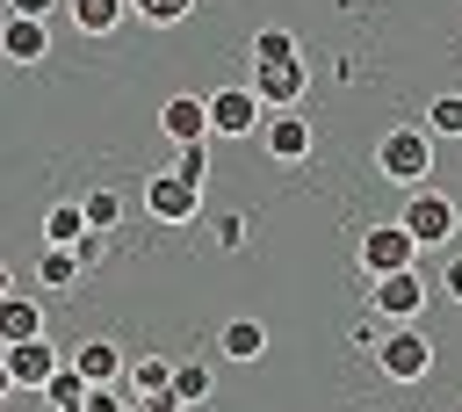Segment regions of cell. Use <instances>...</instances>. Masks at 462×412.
<instances>
[{"label": "cell", "mask_w": 462, "mask_h": 412, "mask_svg": "<svg viewBox=\"0 0 462 412\" xmlns=\"http://www.w3.org/2000/svg\"><path fill=\"white\" fill-rule=\"evenodd\" d=\"M0 58H7V65H36V58H51V29L29 22V14H7V22H0Z\"/></svg>", "instance_id": "cell-11"}, {"label": "cell", "mask_w": 462, "mask_h": 412, "mask_svg": "<svg viewBox=\"0 0 462 412\" xmlns=\"http://www.w3.org/2000/svg\"><path fill=\"white\" fill-rule=\"evenodd\" d=\"M224 354H231V361H260V354H267V325H260V318H231V325H224Z\"/></svg>", "instance_id": "cell-18"}, {"label": "cell", "mask_w": 462, "mask_h": 412, "mask_svg": "<svg viewBox=\"0 0 462 412\" xmlns=\"http://www.w3.org/2000/svg\"><path fill=\"white\" fill-rule=\"evenodd\" d=\"M354 260H361V275L375 282V275L411 267V260H419V246H411V231H404V224H368V231H361V246H354Z\"/></svg>", "instance_id": "cell-5"}, {"label": "cell", "mask_w": 462, "mask_h": 412, "mask_svg": "<svg viewBox=\"0 0 462 412\" xmlns=\"http://www.w3.org/2000/svg\"><path fill=\"white\" fill-rule=\"evenodd\" d=\"M303 87H310L303 58H289V65H253V94H260V108H296Z\"/></svg>", "instance_id": "cell-9"}, {"label": "cell", "mask_w": 462, "mask_h": 412, "mask_svg": "<svg viewBox=\"0 0 462 412\" xmlns=\"http://www.w3.org/2000/svg\"><path fill=\"white\" fill-rule=\"evenodd\" d=\"M58 0H7V14H29V22H51Z\"/></svg>", "instance_id": "cell-30"}, {"label": "cell", "mask_w": 462, "mask_h": 412, "mask_svg": "<svg viewBox=\"0 0 462 412\" xmlns=\"http://www.w3.org/2000/svg\"><path fill=\"white\" fill-rule=\"evenodd\" d=\"M419 304H426V282H419V267L375 275V289H368V311H375L383 325H411V318H419Z\"/></svg>", "instance_id": "cell-6"}, {"label": "cell", "mask_w": 462, "mask_h": 412, "mask_svg": "<svg viewBox=\"0 0 462 412\" xmlns=\"http://www.w3.org/2000/svg\"><path fill=\"white\" fill-rule=\"evenodd\" d=\"M289 58H303L289 29H260V36H253V65H289Z\"/></svg>", "instance_id": "cell-22"}, {"label": "cell", "mask_w": 462, "mask_h": 412, "mask_svg": "<svg viewBox=\"0 0 462 412\" xmlns=\"http://www.w3.org/2000/svg\"><path fill=\"white\" fill-rule=\"evenodd\" d=\"M123 390H130V398H166V390H173V361H159V354L123 361Z\"/></svg>", "instance_id": "cell-15"}, {"label": "cell", "mask_w": 462, "mask_h": 412, "mask_svg": "<svg viewBox=\"0 0 462 412\" xmlns=\"http://www.w3.org/2000/svg\"><path fill=\"white\" fill-rule=\"evenodd\" d=\"M65 7H72V29H79V36H108V29L130 14V0H65Z\"/></svg>", "instance_id": "cell-16"}, {"label": "cell", "mask_w": 462, "mask_h": 412, "mask_svg": "<svg viewBox=\"0 0 462 412\" xmlns=\"http://www.w3.org/2000/svg\"><path fill=\"white\" fill-rule=\"evenodd\" d=\"M245 239H253V224H245L238 210H224V217H217V246H224V253H238Z\"/></svg>", "instance_id": "cell-27"}, {"label": "cell", "mask_w": 462, "mask_h": 412, "mask_svg": "<svg viewBox=\"0 0 462 412\" xmlns=\"http://www.w3.org/2000/svg\"><path fill=\"white\" fill-rule=\"evenodd\" d=\"M426 137H462V94H433V108H426Z\"/></svg>", "instance_id": "cell-23"}, {"label": "cell", "mask_w": 462, "mask_h": 412, "mask_svg": "<svg viewBox=\"0 0 462 412\" xmlns=\"http://www.w3.org/2000/svg\"><path fill=\"white\" fill-rule=\"evenodd\" d=\"M43 332V304L36 296H0V347H22V340H36Z\"/></svg>", "instance_id": "cell-14"}, {"label": "cell", "mask_w": 462, "mask_h": 412, "mask_svg": "<svg viewBox=\"0 0 462 412\" xmlns=\"http://www.w3.org/2000/svg\"><path fill=\"white\" fill-rule=\"evenodd\" d=\"M36 282H43V289H72V282H79V260H72V246H43V260H36Z\"/></svg>", "instance_id": "cell-20"}, {"label": "cell", "mask_w": 462, "mask_h": 412, "mask_svg": "<svg viewBox=\"0 0 462 412\" xmlns=\"http://www.w3.org/2000/svg\"><path fill=\"white\" fill-rule=\"evenodd\" d=\"M123 412H166V398H130Z\"/></svg>", "instance_id": "cell-31"}, {"label": "cell", "mask_w": 462, "mask_h": 412, "mask_svg": "<svg viewBox=\"0 0 462 412\" xmlns=\"http://www.w3.org/2000/svg\"><path fill=\"white\" fill-rule=\"evenodd\" d=\"M209 390H217V369L209 361H173V390H166L173 405H202Z\"/></svg>", "instance_id": "cell-17"}, {"label": "cell", "mask_w": 462, "mask_h": 412, "mask_svg": "<svg viewBox=\"0 0 462 412\" xmlns=\"http://www.w3.org/2000/svg\"><path fill=\"white\" fill-rule=\"evenodd\" d=\"M375 369H383L390 383H419V376L433 369V340H426L419 325H390V332L375 340Z\"/></svg>", "instance_id": "cell-3"}, {"label": "cell", "mask_w": 462, "mask_h": 412, "mask_svg": "<svg viewBox=\"0 0 462 412\" xmlns=\"http://www.w3.org/2000/svg\"><path fill=\"white\" fill-rule=\"evenodd\" d=\"M79 210H87V231H116V224H123V202H116V188H94Z\"/></svg>", "instance_id": "cell-25"}, {"label": "cell", "mask_w": 462, "mask_h": 412, "mask_svg": "<svg viewBox=\"0 0 462 412\" xmlns=\"http://www.w3.org/2000/svg\"><path fill=\"white\" fill-rule=\"evenodd\" d=\"M123 405H130V390H123V383H94V390L79 398V412H123Z\"/></svg>", "instance_id": "cell-26"}, {"label": "cell", "mask_w": 462, "mask_h": 412, "mask_svg": "<svg viewBox=\"0 0 462 412\" xmlns=\"http://www.w3.org/2000/svg\"><path fill=\"white\" fill-rule=\"evenodd\" d=\"M0 361H7L14 390H43V383L58 376V361H65V354H58V347H51L43 332H36V340H22V347H0Z\"/></svg>", "instance_id": "cell-7"}, {"label": "cell", "mask_w": 462, "mask_h": 412, "mask_svg": "<svg viewBox=\"0 0 462 412\" xmlns=\"http://www.w3.org/2000/svg\"><path fill=\"white\" fill-rule=\"evenodd\" d=\"M397 224L411 231V246H419V253H448V239L462 231L455 202H448V195H433V188H411V195H404V217H397Z\"/></svg>", "instance_id": "cell-2"}, {"label": "cell", "mask_w": 462, "mask_h": 412, "mask_svg": "<svg viewBox=\"0 0 462 412\" xmlns=\"http://www.w3.org/2000/svg\"><path fill=\"white\" fill-rule=\"evenodd\" d=\"M202 108H209V137H260V123H267L253 87H217Z\"/></svg>", "instance_id": "cell-4"}, {"label": "cell", "mask_w": 462, "mask_h": 412, "mask_svg": "<svg viewBox=\"0 0 462 412\" xmlns=\"http://www.w3.org/2000/svg\"><path fill=\"white\" fill-rule=\"evenodd\" d=\"M0 296H14V275H7V260H0Z\"/></svg>", "instance_id": "cell-32"}, {"label": "cell", "mask_w": 462, "mask_h": 412, "mask_svg": "<svg viewBox=\"0 0 462 412\" xmlns=\"http://www.w3.org/2000/svg\"><path fill=\"white\" fill-rule=\"evenodd\" d=\"M260 145H267V159L296 166V159H310V123H303L296 108H267V123H260Z\"/></svg>", "instance_id": "cell-8"}, {"label": "cell", "mask_w": 462, "mask_h": 412, "mask_svg": "<svg viewBox=\"0 0 462 412\" xmlns=\"http://www.w3.org/2000/svg\"><path fill=\"white\" fill-rule=\"evenodd\" d=\"M7 390H14V376H7V361H0V398H7Z\"/></svg>", "instance_id": "cell-33"}, {"label": "cell", "mask_w": 462, "mask_h": 412, "mask_svg": "<svg viewBox=\"0 0 462 412\" xmlns=\"http://www.w3.org/2000/svg\"><path fill=\"white\" fill-rule=\"evenodd\" d=\"M159 130H166L173 145H195V137H209V108H202V94H173V101L159 108Z\"/></svg>", "instance_id": "cell-12"}, {"label": "cell", "mask_w": 462, "mask_h": 412, "mask_svg": "<svg viewBox=\"0 0 462 412\" xmlns=\"http://www.w3.org/2000/svg\"><path fill=\"white\" fill-rule=\"evenodd\" d=\"M166 412H195V405H173V398H166Z\"/></svg>", "instance_id": "cell-34"}, {"label": "cell", "mask_w": 462, "mask_h": 412, "mask_svg": "<svg viewBox=\"0 0 462 412\" xmlns=\"http://www.w3.org/2000/svg\"><path fill=\"white\" fill-rule=\"evenodd\" d=\"M72 260H79V267H101V260H108V231H79V239H72Z\"/></svg>", "instance_id": "cell-28"}, {"label": "cell", "mask_w": 462, "mask_h": 412, "mask_svg": "<svg viewBox=\"0 0 462 412\" xmlns=\"http://www.w3.org/2000/svg\"><path fill=\"white\" fill-rule=\"evenodd\" d=\"M65 361L87 376V390H94V383H123V354H116V340H79Z\"/></svg>", "instance_id": "cell-13"}, {"label": "cell", "mask_w": 462, "mask_h": 412, "mask_svg": "<svg viewBox=\"0 0 462 412\" xmlns=\"http://www.w3.org/2000/svg\"><path fill=\"white\" fill-rule=\"evenodd\" d=\"M144 210H152L159 224H188V217L202 210V188H188V181H173V173H152V181H144Z\"/></svg>", "instance_id": "cell-10"}, {"label": "cell", "mask_w": 462, "mask_h": 412, "mask_svg": "<svg viewBox=\"0 0 462 412\" xmlns=\"http://www.w3.org/2000/svg\"><path fill=\"white\" fill-rule=\"evenodd\" d=\"M130 14H137V22H152V29H173V22H188V14H195V0H130Z\"/></svg>", "instance_id": "cell-24"}, {"label": "cell", "mask_w": 462, "mask_h": 412, "mask_svg": "<svg viewBox=\"0 0 462 412\" xmlns=\"http://www.w3.org/2000/svg\"><path fill=\"white\" fill-rule=\"evenodd\" d=\"M79 231H87V210L79 202H51L43 210V246H72Z\"/></svg>", "instance_id": "cell-19"}, {"label": "cell", "mask_w": 462, "mask_h": 412, "mask_svg": "<svg viewBox=\"0 0 462 412\" xmlns=\"http://www.w3.org/2000/svg\"><path fill=\"white\" fill-rule=\"evenodd\" d=\"M375 173L383 181H397V188H426V173H433V137H426V123L411 130H383L375 137Z\"/></svg>", "instance_id": "cell-1"}, {"label": "cell", "mask_w": 462, "mask_h": 412, "mask_svg": "<svg viewBox=\"0 0 462 412\" xmlns=\"http://www.w3.org/2000/svg\"><path fill=\"white\" fill-rule=\"evenodd\" d=\"M440 289L462 304V253H448V260H440Z\"/></svg>", "instance_id": "cell-29"}, {"label": "cell", "mask_w": 462, "mask_h": 412, "mask_svg": "<svg viewBox=\"0 0 462 412\" xmlns=\"http://www.w3.org/2000/svg\"><path fill=\"white\" fill-rule=\"evenodd\" d=\"M173 181H188V188H202V181H209V137L173 145Z\"/></svg>", "instance_id": "cell-21"}]
</instances>
